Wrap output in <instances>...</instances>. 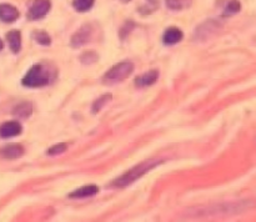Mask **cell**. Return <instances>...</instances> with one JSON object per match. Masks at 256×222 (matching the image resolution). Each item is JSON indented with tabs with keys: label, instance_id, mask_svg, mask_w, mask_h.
I'll return each instance as SVG.
<instances>
[{
	"label": "cell",
	"instance_id": "12",
	"mask_svg": "<svg viewBox=\"0 0 256 222\" xmlns=\"http://www.w3.org/2000/svg\"><path fill=\"white\" fill-rule=\"evenodd\" d=\"M8 42H9V46L12 49V52H19L20 49H22V34L16 30H12V31H9L6 34Z\"/></svg>",
	"mask_w": 256,
	"mask_h": 222
},
{
	"label": "cell",
	"instance_id": "8",
	"mask_svg": "<svg viewBox=\"0 0 256 222\" xmlns=\"http://www.w3.org/2000/svg\"><path fill=\"white\" fill-rule=\"evenodd\" d=\"M19 17V11L10 4H0V20L4 22H14Z\"/></svg>",
	"mask_w": 256,
	"mask_h": 222
},
{
	"label": "cell",
	"instance_id": "5",
	"mask_svg": "<svg viewBox=\"0 0 256 222\" xmlns=\"http://www.w3.org/2000/svg\"><path fill=\"white\" fill-rule=\"evenodd\" d=\"M92 34V30L90 27V25H84V26L80 27L76 32L74 34V36L72 37V45L74 47L82 46V45L86 44L90 40Z\"/></svg>",
	"mask_w": 256,
	"mask_h": 222
},
{
	"label": "cell",
	"instance_id": "15",
	"mask_svg": "<svg viewBox=\"0 0 256 222\" xmlns=\"http://www.w3.org/2000/svg\"><path fill=\"white\" fill-rule=\"evenodd\" d=\"M240 11V2L238 0H230L229 2L226 4L224 10L225 15H232L236 14V12Z\"/></svg>",
	"mask_w": 256,
	"mask_h": 222
},
{
	"label": "cell",
	"instance_id": "10",
	"mask_svg": "<svg viewBox=\"0 0 256 222\" xmlns=\"http://www.w3.org/2000/svg\"><path fill=\"white\" fill-rule=\"evenodd\" d=\"M182 31L178 27H169L166 31L164 32V36H162V40H164V44L166 45H174L178 44L179 41H182Z\"/></svg>",
	"mask_w": 256,
	"mask_h": 222
},
{
	"label": "cell",
	"instance_id": "17",
	"mask_svg": "<svg viewBox=\"0 0 256 222\" xmlns=\"http://www.w3.org/2000/svg\"><path fill=\"white\" fill-rule=\"evenodd\" d=\"M158 5H159L158 0H146V5H145V6H142L140 11L144 10L142 14H150V12H152L154 10L158 9Z\"/></svg>",
	"mask_w": 256,
	"mask_h": 222
},
{
	"label": "cell",
	"instance_id": "13",
	"mask_svg": "<svg viewBox=\"0 0 256 222\" xmlns=\"http://www.w3.org/2000/svg\"><path fill=\"white\" fill-rule=\"evenodd\" d=\"M32 114V104L29 102H22L18 105L14 110V115L18 117H28Z\"/></svg>",
	"mask_w": 256,
	"mask_h": 222
},
{
	"label": "cell",
	"instance_id": "19",
	"mask_svg": "<svg viewBox=\"0 0 256 222\" xmlns=\"http://www.w3.org/2000/svg\"><path fill=\"white\" fill-rule=\"evenodd\" d=\"M64 151H66V145L65 144H59V145H55V146L50 147L48 154L49 155H59L62 154Z\"/></svg>",
	"mask_w": 256,
	"mask_h": 222
},
{
	"label": "cell",
	"instance_id": "20",
	"mask_svg": "<svg viewBox=\"0 0 256 222\" xmlns=\"http://www.w3.org/2000/svg\"><path fill=\"white\" fill-rule=\"evenodd\" d=\"M166 5L172 10H180L182 7V0H166Z\"/></svg>",
	"mask_w": 256,
	"mask_h": 222
},
{
	"label": "cell",
	"instance_id": "7",
	"mask_svg": "<svg viewBox=\"0 0 256 222\" xmlns=\"http://www.w3.org/2000/svg\"><path fill=\"white\" fill-rule=\"evenodd\" d=\"M22 132V125L18 121H8L0 126V136L8 139V137H14L20 135Z\"/></svg>",
	"mask_w": 256,
	"mask_h": 222
},
{
	"label": "cell",
	"instance_id": "14",
	"mask_svg": "<svg viewBox=\"0 0 256 222\" xmlns=\"http://www.w3.org/2000/svg\"><path fill=\"white\" fill-rule=\"evenodd\" d=\"M94 2L95 0H74L72 5H74V7L78 10V11L84 12L92 9Z\"/></svg>",
	"mask_w": 256,
	"mask_h": 222
},
{
	"label": "cell",
	"instance_id": "3",
	"mask_svg": "<svg viewBox=\"0 0 256 222\" xmlns=\"http://www.w3.org/2000/svg\"><path fill=\"white\" fill-rule=\"evenodd\" d=\"M22 85L26 87H42L49 82V75L42 65H34L22 77Z\"/></svg>",
	"mask_w": 256,
	"mask_h": 222
},
{
	"label": "cell",
	"instance_id": "6",
	"mask_svg": "<svg viewBox=\"0 0 256 222\" xmlns=\"http://www.w3.org/2000/svg\"><path fill=\"white\" fill-rule=\"evenodd\" d=\"M24 154V149L22 145L10 144L0 149V156L5 160H16Z\"/></svg>",
	"mask_w": 256,
	"mask_h": 222
},
{
	"label": "cell",
	"instance_id": "21",
	"mask_svg": "<svg viewBox=\"0 0 256 222\" xmlns=\"http://www.w3.org/2000/svg\"><path fill=\"white\" fill-rule=\"evenodd\" d=\"M2 47H4V44H2V39H0V51H2Z\"/></svg>",
	"mask_w": 256,
	"mask_h": 222
},
{
	"label": "cell",
	"instance_id": "4",
	"mask_svg": "<svg viewBox=\"0 0 256 222\" xmlns=\"http://www.w3.org/2000/svg\"><path fill=\"white\" fill-rule=\"evenodd\" d=\"M50 4L49 0H34L28 11V19L29 20H39L44 17L49 12Z\"/></svg>",
	"mask_w": 256,
	"mask_h": 222
},
{
	"label": "cell",
	"instance_id": "11",
	"mask_svg": "<svg viewBox=\"0 0 256 222\" xmlns=\"http://www.w3.org/2000/svg\"><path fill=\"white\" fill-rule=\"evenodd\" d=\"M99 189L94 185H89V186L80 187V189H76L75 191H72V194L69 195L72 199H85V197H92L95 196L98 194Z\"/></svg>",
	"mask_w": 256,
	"mask_h": 222
},
{
	"label": "cell",
	"instance_id": "18",
	"mask_svg": "<svg viewBox=\"0 0 256 222\" xmlns=\"http://www.w3.org/2000/svg\"><path fill=\"white\" fill-rule=\"evenodd\" d=\"M110 97H112V95H104L102 97H100V99H98V101H95L94 106H92V109H94V112H98L100 109H102V106H104L105 102H108L110 100Z\"/></svg>",
	"mask_w": 256,
	"mask_h": 222
},
{
	"label": "cell",
	"instance_id": "1",
	"mask_svg": "<svg viewBox=\"0 0 256 222\" xmlns=\"http://www.w3.org/2000/svg\"><path fill=\"white\" fill-rule=\"evenodd\" d=\"M159 164H160V161H156V160H150L149 162H142V164L132 167V170H129L126 174H124L122 176H120L119 179L115 180V181L112 182V185L116 187L128 186V185L132 184L134 181L139 180L142 176H144L146 172H149L150 170L154 169V167L158 166Z\"/></svg>",
	"mask_w": 256,
	"mask_h": 222
},
{
	"label": "cell",
	"instance_id": "9",
	"mask_svg": "<svg viewBox=\"0 0 256 222\" xmlns=\"http://www.w3.org/2000/svg\"><path fill=\"white\" fill-rule=\"evenodd\" d=\"M158 77H159V72H158L156 70H150V71H148L146 74L138 77L135 84H136V86L139 87L152 86V85H154L155 82L158 81Z\"/></svg>",
	"mask_w": 256,
	"mask_h": 222
},
{
	"label": "cell",
	"instance_id": "2",
	"mask_svg": "<svg viewBox=\"0 0 256 222\" xmlns=\"http://www.w3.org/2000/svg\"><path fill=\"white\" fill-rule=\"evenodd\" d=\"M134 71V64L130 61H122L114 65L106 74L102 76V82L106 85H114L122 82Z\"/></svg>",
	"mask_w": 256,
	"mask_h": 222
},
{
	"label": "cell",
	"instance_id": "16",
	"mask_svg": "<svg viewBox=\"0 0 256 222\" xmlns=\"http://www.w3.org/2000/svg\"><path fill=\"white\" fill-rule=\"evenodd\" d=\"M32 37L35 39V41L39 42V44L42 45H49L50 41H52L49 35L44 31H35L34 34H32Z\"/></svg>",
	"mask_w": 256,
	"mask_h": 222
},
{
	"label": "cell",
	"instance_id": "22",
	"mask_svg": "<svg viewBox=\"0 0 256 222\" xmlns=\"http://www.w3.org/2000/svg\"><path fill=\"white\" fill-rule=\"evenodd\" d=\"M122 2H129V1H132V0H122Z\"/></svg>",
	"mask_w": 256,
	"mask_h": 222
}]
</instances>
